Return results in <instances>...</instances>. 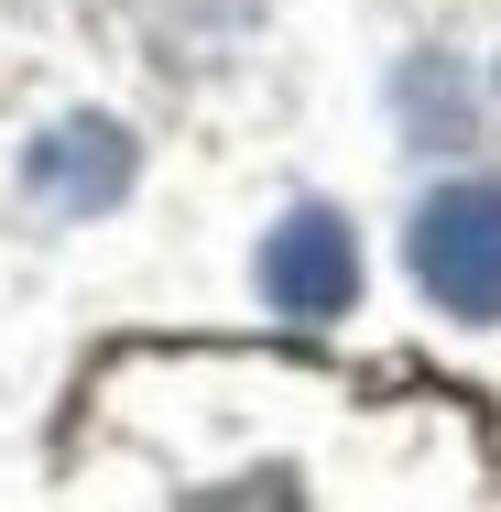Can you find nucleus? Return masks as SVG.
I'll return each instance as SVG.
<instances>
[{"mask_svg": "<svg viewBox=\"0 0 501 512\" xmlns=\"http://www.w3.org/2000/svg\"><path fill=\"white\" fill-rule=\"evenodd\" d=\"M414 284L447 316H501V175L436 186L414 207Z\"/></svg>", "mask_w": 501, "mask_h": 512, "instance_id": "nucleus-1", "label": "nucleus"}, {"mask_svg": "<svg viewBox=\"0 0 501 512\" xmlns=\"http://www.w3.org/2000/svg\"><path fill=\"white\" fill-rule=\"evenodd\" d=\"M262 295L295 316V327L349 316V295H360V240H349L338 207H295V218L262 240Z\"/></svg>", "mask_w": 501, "mask_h": 512, "instance_id": "nucleus-2", "label": "nucleus"}, {"mask_svg": "<svg viewBox=\"0 0 501 512\" xmlns=\"http://www.w3.org/2000/svg\"><path fill=\"white\" fill-rule=\"evenodd\" d=\"M120 186H131V131L99 120V109L55 120L22 153V197L44 207V218H99V207H120Z\"/></svg>", "mask_w": 501, "mask_h": 512, "instance_id": "nucleus-3", "label": "nucleus"}, {"mask_svg": "<svg viewBox=\"0 0 501 512\" xmlns=\"http://www.w3.org/2000/svg\"><path fill=\"white\" fill-rule=\"evenodd\" d=\"M403 99L425 109V131H414V142H458V77H447V66H414V77H403Z\"/></svg>", "mask_w": 501, "mask_h": 512, "instance_id": "nucleus-4", "label": "nucleus"}]
</instances>
